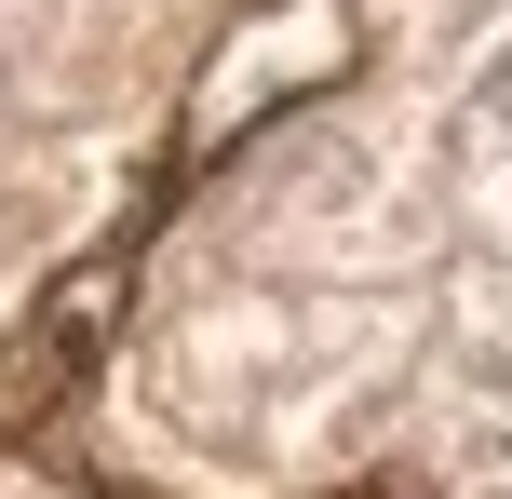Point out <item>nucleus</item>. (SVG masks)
Here are the masks:
<instances>
[{"mask_svg": "<svg viewBox=\"0 0 512 499\" xmlns=\"http://www.w3.org/2000/svg\"><path fill=\"white\" fill-rule=\"evenodd\" d=\"M499 351H512V297H499Z\"/></svg>", "mask_w": 512, "mask_h": 499, "instance_id": "7ed1b4c3", "label": "nucleus"}, {"mask_svg": "<svg viewBox=\"0 0 512 499\" xmlns=\"http://www.w3.org/2000/svg\"><path fill=\"white\" fill-rule=\"evenodd\" d=\"M459 149L499 176V216H512V14L486 27V54H472V81H459Z\"/></svg>", "mask_w": 512, "mask_h": 499, "instance_id": "f03ea898", "label": "nucleus"}, {"mask_svg": "<svg viewBox=\"0 0 512 499\" xmlns=\"http://www.w3.org/2000/svg\"><path fill=\"white\" fill-rule=\"evenodd\" d=\"M337 0H283L270 27H256L243 54H216V95H203V135H230V122H256L270 95H297V68H337Z\"/></svg>", "mask_w": 512, "mask_h": 499, "instance_id": "f257e3e1", "label": "nucleus"}]
</instances>
